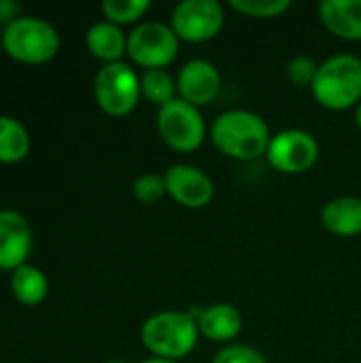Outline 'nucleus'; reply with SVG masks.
<instances>
[{
	"instance_id": "f3484780",
	"label": "nucleus",
	"mask_w": 361,
	"mask_h": 363,
	"mask_svg": "<svg viewBox=\"0 0 361 363\" xmlns=\"http://www.w3.org/2000/svg\"><path fill=\"white\" fill-rule=\"evenodd\" d=\"M11 289H13V296L21 304L36 306V304H40L47 298L49 281H47V277L36 266L23 264L17 270H13V274H11Z\"/></svg>"
},
{
	"instance_id": "f257e3e1",
	"label": "nucleus",
	"mask_w": 361,
	"mask_h": 363,
	"mask_svg": "<svg viewBox=\"0 0 361 363\" xmlns=\"http://www.w3.org/2000/svg\"><path fill=\"white\" fill-rule=\"evenodd\" d=\"M209 134L213 145L223 155L240 162H251L266 155L272 138L266 119L247 108H232L217 115Z\"/></svg>"
},
{
	"instance_id": "423d86ee",
	"label": "nucleus",
	"mask_w": 361,
	"mask_h": 363,
	"mask_svg": "<svg viewBox=\"0 0 361 363\" xmlns=\"http://www.w3.org/2000/svg\"><path fill=\"white\" fill-rule=\"evenodd\" d=\"M157 132L162 140L181 153L196 151L206 136V123L198 106L177 98L157 108Z\"/></svg>"
},
{
	"instance_id": "ddd939ff",
	"label": "nucleus",
	"mask_w": 361,
	"mask_h": 363,
	"mask_svg": "<svg viewBox=\"0 0 361 363\" xmlns=\"http://www.w3.org/2000/svg\"><path fill=\"white\" fill-rule=\"evenodd\" d=\"M321 23L343 40H361V0H321Z\"/></svg>"
},
{
	"instance_id": "f03ea898",
	"label": "nucleus",
	"mask_w": 361,
	"mask_h": 363,
	"mask_svg": "<svg viewBox=\"0 0 361 363\" xmlns=\"http://www.w3.org/2000/svg\"><path fill=\"white\" fill-rule=\"evenodd\" d=\"M200 338L198 321L183 311H162L151 315L140 328V340L153 357L183 359Z\"/></svg>"
},
{
	"instance_id": "a211bd4d",
	"label": "nucleus",
	"mask_w": 361,
	"mask_h": 363,
	"mask_svg": "<svg viewBox=\"0 0 361 363\" xmlns=\"http://www.w3.org/2000/svg\"><path fill=\"white\" fill-rule=\"evenodd\" d=\"M30 153V134L21 121L0 115V162L15 164Z\"/></svg>"
},
{
	"instance_id": "b1692460",
	"label": "nucleus",
	"mask_w": 361,
	"mask_h": 363,
	"mask_svg": "<svg viewBox=\"0 0 361 363\" xmlns=\"http://www.w3.org/2000/svg\"><path fill=\"white\" fill-rule=\"evenodd\" d=\"M213 363H268L266 357L249 345H226Z\"/></svg>"
},
{
	"instance_id": "4468645a",
	"label": "nucleus",
	"mask_w": 361,
	"mask_h": 363,
	"mask_svg": "<svg viewBox=\"0 0 361 363\" xmlns=\"http://www.w3.org/2000/svg\"><path fill=\"white\" fill-rule=\"evenodd\" d=\"M200 336H206L213 342H230L243 332V315L234 304L217 302L204 306L198 319Z\"/></svg>"
},
{
	"instance_id": "9d476101",
	"label": "nucleus",
	"mask_w": 361,
	"mask_h": 363,
	"mask_svg": "<svg viewBox=\"0 0 361 363\" xmlns=\"http://www.w3.org/2000/svg\"><path fill=\"white\" fill-rule=\"evenodd\" d=\"M164 179H166L168 196L183 208H191V211L204 208L211 204L215 196L213 179L196 166L174 164L166 170Z\"/></svg>"
},
{
	"instance_id": "6e6552de",
	"label": "nucleus",
	"mask_w": 361,
	"mask_h": 363,
	"mask_svg": "<svg viewBox=\"0 0 361 363\" xmlns=\"http://www.w3.org/2000/svg\"><path fill=\"white\" fill-rule=\"evenodd\" d=\"M266 160L274 170L283 174H302L317 164L319 143L306 130L287 128L270 138Z\"/></svg>"
},
{
	"instance_id": "20e7f679",
	"label": "nucleus",
	"mask_w": 361,
	"mask_h": 363,
	"mask_svg": "<svg viewBox=\"0 0 361 363\" xmlns=\"http://www.w3.org/2000/svg\"><path fill=\"white\" fill-rule=\"evenodd\" d=\"M0 45L17 62L43 64L57 55L60 34L49 21L40 17L19 15L2 28Z\"/></svg>"
},
{
	"instance_id": "aec40b11",
	"label": "nucleus",
	"mask_w": 361,
	"mask_h": 363,
	"mask_svg": "<svg viewBox=\"0 0 361 363\" xmlns=\"http://www.w3.org/2000/svg\"><path fill=\"white\" fill-rule=\"evenodd\" d=\"M149 9H151L149 0H104L102 2L104 17L117 26L138 21Z\"/></svg>"
},
{
	"instance_id": "1a4fd4ad",
	"label": "nucleus",
	"mask_w": 361,
	"mask_h": 363,
	"mask_svg": "<svg viewBox=\"0 0 361 363\" xmlns=\"http://www.w3.org/2000/svg\"><path fill=\"white\" fill-rule=\"evenodd\" d=\"M226 23V13L217 0H183L174 6L170 28L179 40L206 43L215 38Z\"/></svg>"
},
{
	"instance_id": "39448f33",
	"label": "nucleus",
	"mask_w": 361,
	"mask_h": 363,
	"mask_svg": "<svg viewBox=\"0 0 361 363\" xmlns=\"http://www.w3.org/2000/svg\"><path fill=\"white\" fill-rule=\"evenodd\" d=\"M94 94L98 106L113 115L123 117L132 113L143 98L140 94V77L136 70L126 62H113L104 64L94 81Z\"/></svg>"
},
{
	"instance_id": "dca6fc26",
	"label": "nucleus",
	"mask_w": 361,
	"mask_h": 363,
	"mask_svg": "<svg viewBox=\"0 0 361 363\" xmlns=\"http://www.w3.org/2000/svg\"><path fill=\"white\" fill-rule=\"evenodd\" d=\"M85 43L89 53L104 64L121 62L123 53H128V34H123L121 26L109 19L96 21L85 34Z\"/></svg>"
},
{
	"instance_id": "7ed1b4c3",
	"label": "nucleus",
	"mask_w": 361,
	"mask_h": 363,
	"mask_svg": "<svg viewBox=\"0 0 361 363\" xmlns=\"http://www.w3.org/2000/svg\"><path fill=\"white\" fill-rule=\"evenodd\" d=\"M315 100L330 111H347L361 102V60L338 53L319 64L311 87Z\"/></svg>"
},
{
	"instance_id": "6ab92c4d",
	"label": "nucleus",
	"mask_w": 361,
	"mask_h": 363,
	"mask_svg": "<svg viewBox=\"0 0 361 363\" xmlns=\"http://www.w3.org/2000/svg\"><path fill=\"white\" fill-rule=\"evenodd\" d=\"M140 94L157 108L166 106L168 102L177 100V77H172L166 68H153L145 70L140 74Z\"/></svg>"
},
{
	"instance_id": "a878e982",
	"label": "nucleus",
	"mask_w": 361,
	"mask_h": 363,
	"mask_svg": "<svg viewBox=\"0 0 361 363\" xmlns=\"http://www.w3.org/2000/svg\"><path fill=\"white\" fill-rule=\"evenodd\" d=\"M140 363H179L174 362V359H166V357H149V359H145V362Z\"/></svg>"
},
{
	"instance_id": "5701e85b",
	"label": "nucleus",
	"mask_w": 361,
	"mask_h": 363,
	"mask_svg": "<svg viewBox=\"0 0 361 363\" xmlns=\"http://www.w3.org/2000/svg\"><path fill=\"white\" fill-rule=\"evenodd\" d=\"M317 70H319V64L313 57H309V55H296L287 64V79L296 87H313L315 77H317Z\"/></svg>"
},
{
	"instance_id": "c85d7f7f",
	"label": "nucleus",
	"mask_w": 361,
	"mask_h": 363,
	"mask_svg": "<svg viewBox=\"0 0 361 363\" xmlns=\"http://www.w3.org/2000/svg\"><path fill=\"white\" fill-rule=\"evenodd\" d=\"M0 40H2V28H0Z\"/></svg>"
},
{
	"instance_id": "2eb2a0df",
	"label": "nucleus",
	"mask_w": 361,
	"mask_h": 363,
	"mask_svg": "<svg viewBox=\"0 0 361 363\" xmlns=\"http://www.w3.org/2000/svg\"><path fill=\"white\" fill-rule=\"evenodd\" d=\"M321 225L343 238L361 234V198L338 196L321 208Z\"/></svg>"
},
{
	"instance_id": "cd10ccee",
	"label": "nucleus",
	"mask_w": 361,
	"mask_h": 363,
	"mask_svg": "<svg viewBox=\"0 0 361 363\" xmlns=\"http://www.w3.org/2000/svg\"><path fill=\"white\" fill-rule=\"evenodd\" d=\"M106 363H126V362H117V359H115V362H106Z\"/></svg>"
},
{
	"instance_id": "4be33fe9",
	"label": "nucleus",
	"mask_w": 361,
	"mask_h": 363,
	"mask_svg": "<svg viewBox=\"0 0 361 363\" xmlns=\"http://www.w3.org/2000/svg\"><path fill=\"white\" fill-rule=\"evenodd\" d=\"M132 191L134 196L143 202V204H155L160 202L168 191H166V179L162 174H155V172H147V174H140L134 185H132Z\"/></svg>"
},
{
	"instance_id": "393cba45",
	"label": "nucleus",
	"mask_w": 361,
	"mask_h": 363,
	"mask_svg": "<svg viewBox=\"0 0 361 363\" xmlns=\"http://www.w3.org/2000/svg\"><path fill=\"white\" fill-rule=\"evenodd\" d=\"M19 17V4L15 0H0V23H11Z\"/></svg>"
},
{
	"instance_id": "0eeeda50",
	"label": "nucleus",
	"mask_w": 361,
	"mask_h": 363,
	"mask_svg": "<svg viewBox=\"0 0 361 363\" xmlns=\"http://www.w3.org/2000/svg\"><path fill=\"white\" fill-rule=\"evenodd\" d=\"M179 36L164 21H143L128 34V55L145 70L166 68L179 55Z\"/></svg>"
},
{
	"instance_id": "bb28decb",
	"label": "nucleus",
	"mask_w": 361,
	"mask_h": 363,
	"mask_svg": "<svg viewBox=\"0 0 361 363\" xmlns=\"http://www.w3.org/2000/svg\"><path fill=\"white\" fill-rule=\"evenodd\" d=\"M355 119H357V125H360V130H361V102L357 104V113H355Z\"/></svg>"
},
{
	"instance_id": "9b49d317",
	"label": "nucleus",
	"mask_w": 361,
	"mask_h": 363,
	"mask_svg": "<svg viewBox=\"0 0 361 363\" xmlns=\"http://www.w3.org/2000/svg\"><path fill=\"white\" fill-rule=\"evenodd\" d=\"M177 89H179L181 100L200 108L219 96L221 72L209 60H202V57L189 60L181 66L177 74Z\"/></svg>"
},
{
	"instance_id": "f8f14e48",
	"label": "nucleus",
	"mask_w": 361,
	"mask_h": 363,
	"mask_svg": "<svg viewBox=\"0 0 361 363\" xmlns=\"http://www.w3.org/2000/svg\"><path fill=\"white\" fill-rule=\"evenodd\" d=\"M32 251V230L17 211H0V268L17 270Z\"/></svg>"
},
{
	"instance_id": "412c9836",
	"label": "nucleus",
	"mask_w": 361,
	"mask_h": 363,
	"mask_svg": "<svg viewBox=\"0 0 361 363\" xmlns=\"http://www.w3.org/2000/svg\"><path fill=\"white\" fill-rule=\"evenodd\" d=\"M230 6L247 17L270 19L287 13L291 9V0H232Z\"/></svg>"
}]
</instances>
